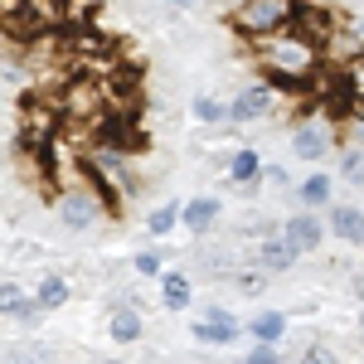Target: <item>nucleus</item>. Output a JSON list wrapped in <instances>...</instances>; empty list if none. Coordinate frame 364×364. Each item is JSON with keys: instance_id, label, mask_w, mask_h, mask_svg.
<instances>
[{"instance_id": "obj_1", "label": "nucleus", "mask_w": 364, "mask_h": 364, "mask_svg": "<svg viewBox=\"0 0 364 364\" xmlns=\"http://www.w3.org/2000/svg\"><path fill=\"white\" fill-rule=\"evenodd\" d=\"M83 180L102 195V204L122 214V199L136 195V156L127 146H112V141H92L83 151Z\"/></svg>"}, {"instance_id": "obj_2", "label": "nucleus", "mask_w": 364, "mask_h": 364, "mask_svg": "<svg viewBox=\"0 0 364 364\" xmlns=\"http://www.w3.org/2000/svg\"><path fill=\"white\" fill-rule=\"evenodd\" d=\"M224 25L243 44H262V39H277L296 25V5H287V0H243V5L224 10Z\"/></svg>"}, {"instance_id": "obj_3", "label": "nucleus", "mask_w": 364, "mask_h": 364, "mask_svg": "<svg viewBox=\"0 0 364 364\" xmlns=\"http://www.w3.org/2000/svg\"><path fill=\"white\" fill-rule=\"evenodd\" d=\"M287 146H291L296 161L321 166V161L340 156L345 141H340V132L331 127V117H326V112H301V117H296V127H291V136H287Z\"/></svg>"}, {"instance_id": "obj_4", "label": "nucleus", "mask_w": 364, "mask_h": 364, "mask_svg": "<svg viewBox=\"0 0 364 364\" xmlns=\"http://www.w3.org/2000/svg\"><path fill=\"white\" fill-rule=\"evenodd\" d=\"M54 214L63 228H73V233H87V228H97L112 209L102 204V195L92 190V185H58V199H54Z\"/></svg>"}, {"instance_id": "obj_5", "label": "nucleus", "mask_w": 364, "mask_h": 364, "mask_svg": "<svg viewBox=\"0 0 364 364\" xmlns=\"http://www.w3.org/2000/svg\"><path fill=\"white\" fill-rule=\"evenodd\" d=\"M282 107V92L272 83H243L238 92H233V132L238 127H252V122H267V117Z\"/></svg>"}, {"instance_id": "obj_6", "label": "nucleus", "mask_w": 364, "mask_h": 364, "mask_svg": "<svg viewBox=\"0 0 364 364\" xmlns=\"http://www.w3.org/2000/svg\"><path fill=\"white\" fill-rule=\"evenodd\" d=\"M190 336L199 340V345H214V350H224V345H238V340L248 336V326L233 316L228 306H204V316H199L195 326H190Z\"/></svg>"}, {"instance_id": "obj_7", "label": "nucleus", "mask_w": 364, "mask_h": 364, "mask_svg": "<svg viewBox=\"0 0 364 364\" xmlns=\"http://www.w3.org/2000/svg\"><path fill=\"white\" fill-rule=\"evenodd\" d=\"M296 34H306L311 44H321V49H331V39H336L340 29H345V15L331 10V5H296Z\"/></svg>"}, {"instance_id": "obj_8", "label": "nucleus", "mask_w": 364, "mask_h": 364, "mask_svg": "<svg viewBox=\"0 0 364 364\" xmlns=\"http://www.w3.org/2000/svg\"><path fill=\"white\" fill-rule=\"evenodd\" d=\"M282 233H287V243H291V248L306 257V252H316L321 243H326V233H331V228H326V219H321V214L296 209V214H287V219H282Z\"/></svg>"}, {"instance_id": "obj_9", "label": "nucleus", "mask_w": 364, "mask_h": 364, "mask_svg": "<svg viewBox=\"0 0 364 364\" xmlns=\"http://www.w3.org/2000/svg\"><path fill=\"white\" fill-rule=\"evenodd\" d=\"M224 170H228V185H238L243 195H252L257 199V190H262V175H267V161L252 151V146H243V151H233L224 161Z\"/></svg>"}, {"instance_id": "obj_10", "label": "nucleus", "mask_w": 364, "mask_h": 364, "mask_svg": "<svg viewBox=\"0 0 364 364\" xmlns=\"http://www.w3.org/2000/svg\"><path fill=\"white\" fill-rule=\"evenodd\" d=\"M326 228H331V238H340L345 248H364V209L360 204L336 199L331 214H326Z\"/></svg>"}, {"instance_id": "obj_11", "label": "nucleus", "mask_w": 364, "mask_h": 364, "mask_svg": "<svg viewBox=\"0 0 364 364\" xmlns=\"http://www.w3.org/2000/svg\"><path fill=\"white\" fill-rule=\"evenodd\" d=\"M296 257H301V252L287 243V233H277V238H262V243L252 248V267H262L267 277H282V272L296 267Z\"/></svg>"}, {"instance_id": "obj_12", "label": "nucleus", "mask_w": 364, "mask_h": 364, "mask_svg": "<svg viewBox=\"0 0 364 364\" xmlns=\"http://www.w3.org/2000/svg\"><path fill=\"white\" fill-rule=\"evenodd\" d=\"M0 316H5V321H20V326H34V321H44V306H39L29 291H20L15 277H5L0 282Z\"/></svg>"}, {"instance_id": "obj_13", "label": "nucleus", "mask_w": 364, "mask_h": 364, "mask_svg": "<svg viewBox=\"0 0 364 364\" xmlns=\"http://www.w3.org/2000/svg\"><path fill=\"white\" fill-rule=\"evenodd\" d=\"M291 199H296L301 209H311V214H321V209H331V199H336V185H331V175H326V170H311L306 180H296Z\"/></svg>"}, {"instance_id": "obj_14", "label": "nucleus", "mask_w": 364, "mask_h": 364, "mask_svg": "<svg viewBox=\"0 0 364 364\" xmlns=\"http://www.w3.org/2000/svg\"><path fill=\"white\" fill-rule=\"evenodd\" d=\"M219 214H224V199L219 195H190L185 199V228H190L195 238H204L209 228L219 224Z\"/></svg>"}, {"instance_id": "obj_15", "label": "nucleus", "mask_w": 364, "mask_h": 364, "mask_svg": "<svg viewBox=\"0 0 364 364\" xmlns=\"http://www.w3.org/2000/svg\"><path fill=\"white\" fill-rule=\"evenodd\" d=\"M107 336H112V345H136V340L146 336L141 306H112L107 311Z\"/></svg>"}, {"instance_id": "obj_16", "label": "nucleus", "mask_w": 364, "mask_h": 364, "mask_svg": "<svg viewBox=\"0 0 364 364\" xmlns=\"http://www.w3.org/2000/svg\"><path fill=\"white\" fill-rule=\"evenodd\" d=\"M68 296H73V287H68V277H63V272H44V277L34 282V301L44 306V316L63 311V306H68Z\"/></svg>"}, {"instance_id": "obj_17", "label": "nucleus", "mask_w": 364, "mask_h": 364, "mask_svg": "<svg viewBox=\"0 0 364 364\" xmlns=\"http://www.w3.org/2000/svg\"><path fill=\"white\" fill-rule=\"evenodd\" d=\"M161 306L175 311V316H180V311H190V306H195V282L170 267L166 277H161Z\"/></svg>"}, {"instance_id": "obj_18", "label": "nucleus", "mask_w": 364, "mask_h": 364, "mask_svg": "<svg viewBox=\"0 0 364 364\" xmlns=\"http://www.w3.org/2000/svg\"><path fill=\"white\" fill-rule=\"evenodd\" d=\"M287 326H291L287 311H257L248 321V340L252 345H282L287 340Z\"/></svg>"}, {"instance_id": "obj_19", "label": "nucleus", "mask_w": 364, "mask_h": 364, "mask_svg": "<svg viewBox=\"0 0 364 364\" xmlns=\"http://www.w3.org/2000/svg\"><path fill=\"white\" fill-rule=\"evenodd\" d=\"M190 112H195V122H199V127H233V102L214 97V92H199Z\"/></svg>"}, {"instance_id": "obj_20", "label": "nucleus", "mask_w": 364, "mask_h": 364, "mask_svg": "<svg viewBox=\"0 0 364 364\" xmlns=\"http://www.w3.org/2000/svg\"><path fill=\"white\" fill-rule=\"evenodd\" d=\"M175 228H185V204H156L151 214H146V233L151 238H166V233H175Z\"/></svg>"}, {"instance_id": "obj_21", "label": "nucleus", "mask_w": 364, "mask_h": 364, "mask_svg": "<svg viewBox=\"0 0 364 364\" xmlns=\"http://www.w3.org/2000/svg\"><path fill=\"white\" fill-rule=\"evenodd\" d=\"M336 175L345 180V185L364 190V151H360V146H340V156H336Z\"/></svg>"}, {"instance_id": "obj_22", "label": "nucleus", "mask_w": 364, "mask_h": 364, "mask_svg": "<svg viewBox=\"0 0 364 364\" xmlns=\"http://www.w3.org/2000/svg\"><path fill=\"white\" fill-rule=\"evenodd\" d=\"M228 282H233L243 296H262V291H267V272H262V267H243V272H233Z\"/></svg>"}, {"instance_id": "obj_23", "label": "nucleus", "mask_w": 364, "mask_h": 364, "mask_svg": "<svg viewBox=\"0 0 364 364\" xmlns=\"http://www.w3.org/2000/svg\"><path fill=\"white\" fill-rule=\"evenodd\" d=\"M340 87H345V102H350V107H364V58L340 78Z\"/></svg>"}, {"instance_id": "obj_24", "label": "nucleus", "mask_w": 364, "mask_h": 364, "mask_svg": "<svg viewBox=\"0 0 364 364\" xmlns=\"http://www.w3.org/2000/svg\"><path fill=\"white\" fill-rule=\"evenodd\" d=\"M132 267H136V277H156V282L166 277V257H161V252H156V248H141V252H136V262H132Z\"/></svg>"}, {"instance_id": "obj_25", "label": "nucleus", "mask_w": 364, "mask_h": 364, "mask_svg": "<svg viewBox=\"0 0 364 364\" xmlns=\"http://www.w3.org/2000/svg\"><path fill=\"white\" fill-rule=\"evenodd\" d=\"M296 364H340V355L326 345V340H306V350L296 355Z\"/></svg>"}, {"instance_id": "obj_26", "label": "nucleus", "mask_w": 364, "mask_h": 364, "mask_svg": "<svg viewBox=\"0 0 364 364\" xmlns=\"http://www.w3.org/2000/svg\"><path fill=\"white\" fill-rule=\"evenodd\" d=\"M340 122H345V146H360L364 151V107H350Z\"/></svg>"}, {"instance_id": "obj_27", "label": "nucleus", "mask_w": 364, "mask_h": 364, "mask_svg": "<svg viewBox=\"0 0 364 364\" xmlns=\"http://www.w3.org/2000/svg\"><path fill=\"white\" fill-rule=\"evenodd\" d=\"M238 364H287V360H282L277 345H252V350H248V355H243Z\"/></svg>"}, {"instance_id": "obj_28", "label": "nucleus", "mask_w": 364, "mask_h": 364, "mask_svg": "<svg viewBox=\"0 0 364 364\" xmlns=\"http://www.w3.org/2000/svg\"><path fill=\"white\" fill-rule=\"evenodd\" d=\"M262 185H272V190H296V185H291V170L282 166V161H267V175H262Z\"/></svg>"}, {"instance_id": "obj_29", "label": "nucleus", "mask_w": 364, "mask_h": 364, "mask_svg": "<svg viewBox=\"0 0 364 364\" xmlns=\"http://www.w3.org/2000/svg\"><path fill=\"white\" fill-rule=\"evenodd\" d=\"M360 336H364V301H360Z\"/></svg>"}, {"instance_id": "obj_30", "label": "nucleus", "mask_w": 364, "mask_h": 364, "mask_svg": "<svg viewBox=\"0 0 364 364\" xmlns=\"http://www.w3.org/2000/svg\"><path fill=\"white\" fill-rule=\"evenodd\" d=\"M146 364H156V360H146Z\"/></svg>"}]
</instances>
